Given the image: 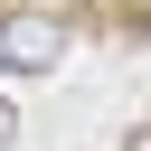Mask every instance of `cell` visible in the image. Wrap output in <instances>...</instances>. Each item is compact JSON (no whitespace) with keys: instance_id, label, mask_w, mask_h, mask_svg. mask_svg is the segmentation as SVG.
Returning <instances> with one entry per match:
<instances>
[{"instance_id":"3957f363","label":"cell","mask_w":151,"mask_h":151,"mask_svg":"<svg viewBox=\"0 0 151 151\" xmlns=\"http://www.w3.org/2000/svg\"><path fill=\"white\" fill-rule=\"evenodd\" d=\"M132 151H151V142H132Z\"/></svg>"},{"instance_id":"7a4b0ae2","label":"cell","mask_w":151,"mask_h":151,"mask_svg":"<svg viewBox=\"0 0 151 151\" xmlns=\"http://www.w3.org/2000/svg\"><path fill=\"white\" fill-rule=\"evenodd\" d=\"M9 142H19V113H9V94H0V151H9Z\"/></svg>"},{"instance_id":"6da1fadb","label":"cell","mask_w":151,"mask_h":151,"mask_svg":"<svg viewBox=\"0 0 151 151\" xmlns=\"http://www.w3.org/2000/svg\"><path fill=\"white\" fill-rule=\"evenodd\" d=\"M57 57H66V28H57L47 9H9V19H0V66H9V76H47Z\"/></svg>"}]
</instances>
